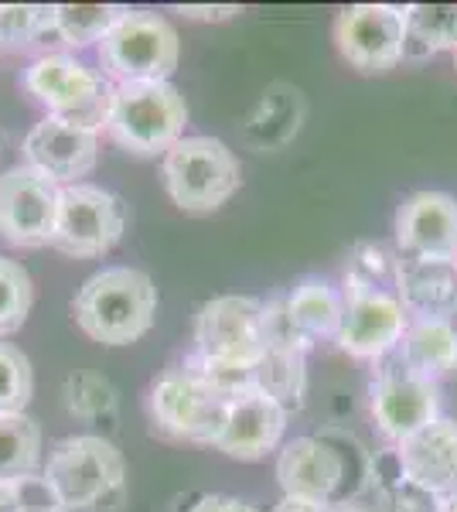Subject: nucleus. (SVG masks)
Listing matches in <instances>:
<instances>
[{
	"label": "nucleus",
	"instance_id": "obj_1",
	"mask_svg": "<svg viewBox=\"0 0 457 512\" xmlns=\"http://www.w3.org/2000/svg\"><path fill=\"white\" fill-rule=\"evenodd\" d=\"M72 315L99 345L140 342L154 328L157 287L137 267H103L72 297Z\"/></svg>",
	"mask_w": 457,
	"mask_h": 512
},
{
	"label": "nucleus",
	"instance_id": "obj_2",
	"mask_svg": "<svg viewBox=\"0 0 457 512\" xmlns=\"http://www.w3.org/2000/svg\"><path fill=\"white\" fill-rule=\"evenodd\" d=\"M188 106L171 82H127L113 86L106 130L134 158L168 154L185 137Z\"/></svg>",
	"mask_w": 457,
	"mask_h": 512
},
{
	"label": "nucleus",
	"instance_id": "obj_3",
	"mask_svg": "<svg viewBox=\"0 0 457 512\" xmlns=\"http://www.w3.org/2000/svg\"><path fill=\"white\" fill-rule=\"evenodd\" d=\"M161 178L178 209L205 216V212L222 209L239 192L243 168L219 137H181L164 154Z\"/></svg>",
	"mask_w": 457,
	"mask_h": 512
},
{
	"label": "nucleus",
	"instance_id": "obj_4",
	"mask_svg": "<svg viewBox=\"0 0 457 512\" xmlns=\"http://www.w3.org/2000/svg\"><path fill=\"white\" fill-rule=\"evenodd\" d=\"M123 478H127V465L113 441L96 434H76L52 448L41 485L62 509L79 512L113 495Z\"/></svg>",
	"mask_w": 457,
	"mask_h": 512
},
{
	"label": "nucleus",
	"instance_id": "obj_5",
	"mask_svg": "<svg viewBox=\"0 0 457 512\" xmlns=\"http://www.w3.org/2000/svg\"><path fill=\"white\" fill-rule=\"evenodd\" d=\"M181 59L178 31L154 11H130L99 41V65L116 86L127 82H171Z\"/></svg>",
	"mask_w": 457,
	"mask_h": 512
},
{
	"label": "nucleus",
	"instance_id": "obj_6",
	"mask_svg": "<svg viewBox=\"0 0 457 512\" xmlns=\"http://www.w3.org/2000/svg\"><path fill=\"white\" fill-rule=\"evenodd\" d=\"M147 410H151L154 431H161L171 441L215 444L222 424H226L229 400H222L185 362V366L164 369L154 379L151 393H147Z\"/></svg>",
	"mask_w": 457,
	"mask_h": 512
},
{
	"label": "nucleus",
	"instance_id": "obj_7",
	"mask_svg": "<svg viewBox=\"0 0 457 512\" xmlns=\"http://www.w3.org/2000/svg\"><path fill=\"white\" fill-rule=\"evenodd\" d=\"M24 89L48 110V117L82 123L89 130L106 127L113 86L72 55H41L24 69Z\"/></svg>",
	"mask_w": 457,
	"mask_h": 512
},
{
	"label": "nucleus",
	"instance_id": "obj_8",
	"mask_svg": "<svg viewBox=\"0 0 457 512\" xmlns=\"http://www.w3.org/2000/svg\"><path fill=\"white\" fill-rule=\"evenodd\" d=\"M267 352V308L256 297H212L195 318V359L256 369Z\"/></svg>",
	"mask_w": 457,
	"mask_h": 512
},
{
	"label": "nucleus",
	"instance_id": "obj_9",
	"mask_svg": "<svg viewBox=\"0 0 457 512\" xmlns=\"http://www.w3.org/2000/svg\"><path fill=\"white\" fill-rule=\"evenodd\" d=\"M127 209L113 192L96 185H65L58 195V219L52 246L76 260H96L120 243Z\"/></svg>",
	"mask_w": 457,
	"mask_h": 512
},
{
	"label": "nucleus",
	"instance_id": "obj_10",
	"mask_svg": "<svg viewBox=\"0 0 457 512\" xmlns=\"http://www.w3.org/2000/svg\"><path fill=\"white\" fill-rule=\"evenodd\" d=\"M369 407L382 437L393 444H403L406 437L420 434L423 427L440 420L444 396H440V383L413 373L400 355H396L393 362L379 366L376 379H372Z\"/></svg>",
	"mask_w": 457,
	"mask_h": 512
},
{
	"label": "nucleus",
	"instance_id": "obj_11",
	"mask_svg": "<svg viewBox=\"0 0 457 512\" xmlns=\"http://www.w3.org/2000/svg\"><path fill=\"white\" fill-rule=\"evenodd\" d=\"M406 7L355 4L335 18V45L362 76H382L406 59Z\"/></svg>",
	"mask_w": 457,
	"mask_h": 512
},
{
	"label": "nucleus",
	"instance_id": "obj_12",
	"mask_svg": "<svg viewBox=\"0 0 457 512\" xmlns=\"http://www.w3.org/2000/svg\"><path fill=\"white\" fill-rule=\"evenodd\" d=\"M62 188L28 164L0 175V239L18 250L52 246Z\"/></svg>",
	"mask_w": 457,
	"mask_h": 512
},
{
	"label": "nucleus",
	"instance_id": "obj_13",
	"mask_svg": "<svg viewBox=\"0 0 457 512\" xmlns=\"http://www.w3.org/2000/svg\"><path fill=\"white\" fill-rule=\"evenodd\" d=\"M345 321L338 332V345L352 359L382 362L389 352L400 349L410 315L403 311L396 294L362 291V287H345Z\"/></svg>",
	"mask_w": 457,
	"mask_h": 512
},
{
	"label": "nucleus",
	"instance_id": "obj_14",
	"mask_svg": "<svg viewBox=\"0 0 457 512\" xmlns=\"http://www.w3.org/2000/svg\"><path fill=\"white\" fill-rule=\"evenodd\" d=\"M96 158V130L62 117H45L24 137V164L35 168L38 175H45L48 181H55L58 188L79 185V178H86L96 168Z\"/></svg>",
	"mask_w": 457,
	"mask_h": 512
},
{
	"label": "nucleus",
	"instance_id": "obj_15",
	"mask_svg": "<svg viewBox=\"0 0 457 512\" xmlns=\"http://www.w3.org/2000/svg\"><path fill=\"white\" fill-rule=\"evenodd\" d=\"M345 472V454L328 437H294L277 458V482L294 499L342 506Z\"/></svg>",
	"mask_w": 457,
	"mask_h": 512
},
{
	"label": "nucleus",
	"instance_id": "obj_16",
	"mask_svg": "<svg viewBox=\"0 0 457 512\" xmlns=\"http://www.w3.org/2000/svg\"><path fill=\"white\" fill-rule=\"evenodd\" d=\"M396 243L406 256L457 260V198L447 192H413L396 209Z\"/></svg>",
	"mask_w": 457,
	"mask_h": 512
},
{
	"label": "nucleus",
	"instance_id": "obj_17",
	"mask_svg": "<svg viewBox=\"0 0 457 512\" xmlns=\"http://www.w3.org/2000/svg\"><path fill=\"white\" fill-rule=\"evenodd\" d=\"M263 308H267V352H263L260 366H256V379H260V390H267L290 414V410L304 407L307 396V345L290 325L284 297L267 301Z\"/></svg>",
	"mask_w": 457,
	"mask_h": 512
},
{
	"label": "nucleus",
	"instance_id": "obj_18",
	"mask_svg": "<svg viewBox=\"0 0 457 512\" xmlns=\"http://www.w3.org/2000/svg\"><path fill=\"white\" fill-rule=\"evenodd\" d=\"M403 475L440 502L457 499V420L440 417L420 434L396 444Z\"/></svg>",
	"mask_w": 457,
	"mask_h": 512
},
{
	"label": "nucleus",
	"instance_id": "obj_19",
	"mask_svg": "<svg viewBox=\"0 0 457 512\" xmlns=\"http://www.w3.org/2000/svg\"><path fill=\"white\" fill-rule=\"evenodd\" d=\"M287 431V410L267 390H253L229 403L226 424L215 448L236 461H260L280 448Z\"/></svg>",
	"mask_w": 457,
	"mask_h": 512
},
{
	"label": "nucleus",
	"instance_id": "obj_20",
	"mask_svg": "<svg viewBox=\"0 0 457 512\" xmlns=\"http://www.w3.org/2000/svg\"><path fill=\"white\" fill-rule=\"evenodd\" d=\"M396 297L410 321H451L457 315V263L406 256Z\"/></svg>",
	"mask_w": 457,
	"mask_h": 512
},
{
	"label": "nucleus",
	"instance_id": "obj_21",
	"mask_svg": "<svg viewBox=\"0 0 457 512\" xmlns=\"http://www.w3.org/2000/svg\"><path fill=\"white\" fill-rule=\"evenodd\" d=\"M287 318L301 342L311 349L314 342H338L345 321V294L321 277H304L284 297Z\"/></svg>",
	"mask_w": 457,
	"mask_h": 512
},
{
	"label": "nucleus",
	"instance_id": "obj_22",
	"mask_svg": "<svg viewBox=\"0 0 457 512\" xmlns=\"http://www.w3.org/2000/svg\"><path fill=\"white\" fill-rule=\"evenodd\" d=\"M396 355L413 373L434 379L457 376V328L454 321H410Z\"/></svg>",
	"mask_w": 457,
	"mask_h": 512
},
{
	"label": "nucleus",
	"instance_id": "obj_23",
	"mask_svg": "<svg viewBox=\"0 0 457 512\" xmlns=\"http://www.w3.org/2000/svg\"><path fill=\"white\" fill-rule=\"evenodd\" d=\"M41 465V427L35 417H0V485L31 482Z\"/></svg>",
	"mask_w": 457,
	"mask_h": 512
},
{
	"label": "nucleus",
	"instance_id": "obj_24",
	"mask_svg": "<svg viewBox=\"0 0 457 512\" xmlns=\"http://www.w3.org/2000/svg\"><path fill=\"white\" fill-rule=\"evenodd\" d=\"M127 7L116 4H58L52 7L55 38L69 48H86L103 41L116 28Z\"/></svg>",
	"mask_w": 457,
	"mask_h": 512
},
{
	"label": "nucleus",
	"instance_id": "obj_25",
	"mask_svg": "<svg viewBox=\"0 0 457 512\" xmlns=\"http://www.w3.org/2000/svg\"><path fill=\"white\" fill-rule=\"evenodd\" d=\"M406 48L423 55L457 52V4H413L406 7Z\"/></svg>",
	"mask_w": 457,
	"mask_h": 512
},
{
	"label": "nucleus",
	"instance_id": "obj_26",
	"mask_svg": "<svg viewBox=\"0 0 457 512\" xmlns=\"http://www.w3.org/2000/svg\"><path fill=\"white\" fill-rule=\"evenodd\" d=\"M400 260L403 256H396L382 243H355L352 253H348L345 287L396 294V284H400Z\"/></svg>",
	"mask_w": 457,
	"mask_h": 512
},
{
	"label": "nucleus",
	"instance_id": "obj_27",
	"mask_svg": "<svg viewBox=\"0 0 457 512\" xmlns=\"http://www.w3.org/2000/svg\"><path fill=\"white\" fill-rule=\"evenodd\" d=\"M31 301H35V287H31L28 270L18 260L0 253V338L21 332L28 321Z\"/></svg>",
	"mask_w": 457,
	"mask_h": 512
},
{
	"label": "nucleus",
	"instance_id": "obj_28",
	"mask_svg": "<svg viewBox=\"0 0 457 512\" xmlns=\"http://www.w3.org/2000/svg\"><path fill=\"white\" fill-rule=\"evenodd\" d=\"M35 393V369L18 345L0 342V417L24 414Z\"/></svg>",
	"mask_w": 457,
	"mask_h": 512
},
{
	"label": "nucleus",
	"instance_id": "obj_29",
	"mask_svg": "<svg viewBox=\"0 0 457 512\" xmlns=\"http://www.w3.org/2000/svg\"><path fill=\"white\" fill-rule=\"evenodd\" d=\"M55 35L52 7L38 4H0V45L4 48H31L41 35Z\"/></svg>",
	"mask_w": 457,
	"mask_h": 512
},
{
	"label": "nucleus",
	"instance_id": "obj_30",
	"mask_svg": "<svg viewBox=\"0 0 457 512\" xmlns=\"http://www.w3.org/2000/svg\"><path fill=\"white\" fill-rule=\"evenodd\" d=\"M62 393H65L69 414H76L82 420H99V417L113 414V407H116V390L110 386V379H103L96 373H72L65 379Z\"/></svg>",
	"mask_w": 457,
	"mask_h": 512
},
{
	"label": "nucleus",
	"instance_id": "obj_31",
	"mask_svg": "<svg viewBox=\"0 0 457 512\" xmlns=\"http://www.w3.org/2000/svg\"><path fill=\"white\" fill-rule=\"evenodd\" d=\"M188 512H256V509L232 499V495H205V499H198Z\"/></svg>",
	"mask_w": 457,
	"mask_h": 512
},
{
	"label": "nucleus",
	"instance_id": "obj_32",
	"mask_svg": "<svg viewBox=\"0 0 457 512\" xmlns=\"http://www.w3.org/2000/svg\"><path fill=\"white\" fill-rule=\"evenodd\" d=\"M185 18L191 21H229V18H236V14H243L236 4H222V7H195V4H185V7H178Z\"/></svg>",
	"mask_w": 457,
	"mask_h": 512
},
{
	"label": "nucleus",
	"instance_id": "obj_33",
	"mask_svg": "<svg viewBox=\"0 0 457 512\" xmlns=\"http://www.w3.org/2000/svg\"><path fill=\"white\" fill-rule=\"evenodd\" d=\"M0 512H28L24 485H0Z\"/></svg>",
	"mask_w": 457,
	"mask_h": 512
},
{
	"label": "nucleus",
	"instance_id": "obj_34",
	"mask_svg": "<svg viewBox=\"0 0 457 512\" xmlns=\"http://www.w3.org/2000/svg\"><path fill=\"white\" fill-rule=\"evenodd\" d=\"M273 512H335V506H328V502H311V499H294V495H284V499L273 506Z\"/></svg>",
	"mask_w": 457,
	"mask_h": 512
},
{
	"label": "nucleus",
	"instance_id": "obj_35",
	"mask_svg": "<svg viewBox=\"0 0 457 512\" xmlns=\"http://www.w3.org/2000/svg\"><path fill=\"white\" fill-rule=\"evenodd\" d=\"M48 492V489H45ZM28 512H69V509H62L58 506V502L52 499V495H48L45 502H28Z\"/></svg>",
	"mask_w": 457,
	"mask_h": 512
},
{
	"label": "nucleus",
	"instance_id": "obj_36",
	"mask_svg": "<svg viewBox=\"0 0 457 512\" xmlns=\"http://www.w3.org/2000/svg\"><path fill=\"white\" fill-rule=\"evenodd\" d=\"M335 512H379V506H362V502H342V506H335Z\"/></svg>",
	"mask_w": 457,
	"mask_h": 512
},
{
	"label": "nucleus",
	"instance_id": "obj_37",
	"mask_svg": "<svg viewBox=\"0 0 457 512\" xmlns=\"http://www.w3.org/2000/svg\"><path fill=\"white\" fill-rule=\"evenodd\" d=\"M444 512H457V499H451V502H447V509Z\"/></svg>",
	"mask_w": 457,
	"mask_h": 512
},
{
	"label": "nucleus",
	"instance_id": "obj_38",
	"mask_svg": "<svg viewBox=\"0 0 457 512\" xmlns=\"http://www.w3.org/2000/svg\"><path fill=\"white\" fill-rule=\"evenodd\" d=\"M454 72H457V52H454Z\"/></svg>",
	"mask_w": 457,
	"mask_h": 512
},
{
	"label": "nucleus",
	"instance_id": "obj_39",
	"mask_svg": "<svg viewBox=\"0 0 457 512\" xmlns=\"http://www.w3.org/2000/svg\"><path fill=\"white\" fill-rule=\"evenodd\" d=\"M0 52H4V45H0Z\"/></svg>",
	"mask_w": 457,
	"mask_h": 512
},
{
	"label": "nucleus",
	"instance_id": "obj_40",
	"mask_svg": "<svg viewBox=\"0 0 457 512\" xmlns=\"http://www.w3.org/2000/svg\"><path fill=\"white\" fill-rule=\"evenodd\" d=\"M454 263H457V260H454Z\"/></svg>",
	"mask_w": 457,
	"mask_h": 512
}]
</instances>
